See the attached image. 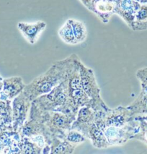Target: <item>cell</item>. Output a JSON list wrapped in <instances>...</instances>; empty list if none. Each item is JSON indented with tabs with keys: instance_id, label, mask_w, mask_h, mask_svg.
<instances>
[{
	"instance_id": "6da1fadb",
	"label": "cell",
	"mask_w": 147,
	"mask_h": 154,
	"mask_svg": "<svg viewBox=\"0 0 147 154\" xmlns=\"http://www.w3.org/2000/svg\"><path fill=\"white\" fill-rule=\"evenodd\" d=\"M78 56L72 54L64 60L56 61L47 71L33 79L26 85L23 94L33 101L38 96L50 92L52 89L67 79L75 67Z\"/></svg>"
},
{
	"instance_id": "7a4b0ae2",
	"label": "cell",
	"mask_w": 147,
	"mask_h": 154,
	"mask_svg": "<svg viewBox=\"0 0 147 154\" xmlns=\"http://www.w3.org/2000/svg\"><path fill=\"white\" fill-rule=\"evenodd\" d=\"M30 119L44 122L53 136L62 137L71 128L74 120L64 113L57 111L39 112Z\"/></svg>"
},
{
	"instance_id": "3957f363",
	"label": "cell",
	"mask_w": 147,
	"mask_h": 154,
	"mask_svg": "<svg viewBox=\"0 0 147 154\" xmlns=\"http://www.w3.org/2000/svg\"><path fill=\"white\" fill-rule=\"evenodd\" d=\"M68 78L52 89L50 92L41 95L34 99L32 103L41 112L55 111L64 104L69 97Z\"/></svg>"
},
{
	"instance_id": "277c9868",
	"label": "cell",
	"mask_w": 147,
	"mask_h": 154,
	"mask_svg": "<svg viewBox=\"0 0 147 154\" xmlns=\"http://www.w3.org/2000/svg\"><path fill=\"white\" fill-rule=\"evenodd\" d=\"M140 129V122L134 118L131 122L124 127H105L102 129L110 146H122L131 140L133 136L137 134Z\"/></svg>"
},
{
	"instance_id": "5b68a950",
	"label": "cell",
	"mask_w": 147,
	"mask_h": 154,
	"mask_svg": "<svg viewBox=\"0 0 147 154\" xmlns=\"http://www.w3.org/2000/svg\"><path fill=\"white\" fill-rule=\"evenodd\" d=\"M80 57H77L75 62V67L70 74L68 78V94L69 98L71 100L74 104L78 109L84 106H88L90 98L82 89L80 83V72L77 60Z\"/></svg>"
},
{
	"instance_id": "8992f818",
	"label": "cell",
	"mask_w": 147,
	"mask_h": 154,
	"mask_svg": "<svg viewBox=\"0 0 147 154\" xmlns=\"http://www.w3.org/2000/svg\"><path fill=\"white\" fill-rule=\"evenodd\" d=\"M32 101H30L23 92L12 101V128L16 132L21 129L29 117Z\"/></svg>"
},
{
	"instance_id": "52a82bcc",
	"label": "cell",
	"mask_w": 147,
	"mask_h": 154,
	"mask_svg": "<svg viewBox=\"0 0 147 154\" xmlns=\"http://www.w3.org/2000/svg\"><path fill=\"white\" fill-rule=\"evenodd\" d=\"M77 64L79 66L80 83L82 89L91 99H102L103 98L100 94L101 91L93 69L85 65L80 58L77 60Z\"/></svg>"
},
{
	"instance_id": "ba28073f",
	"label": "cell",
	"mask_w": 147,
	"mask_h": 154,
	"mask_svg": "<svg viewBox=\"0 0 147 154\" xmlns=\"http://www.w3.org/2000/svg\"><path fill=\"white\" fill-rule=\"evenodd\" d=\"M96 112L91 107L87 106L80 107L78 110L76 119L71 125V129L78 130L87 139L89 128L94 122Z\"/></svg>"
},
{
	"instance_id": "9c48e42d",
	"label": "cell",
	"mask_w": 147,
	"mask_h": 154,
	"mask_svg": "<svg viewBox=\"0 0 147 154\" xmlns=\"http://www.w3.org/2000/svg\"><path fill=\"white\" fill-rule=\"evenodd\" d=\"M141 4L134 0H118L116 5V12L131 29L136 12Z\"/></svg>"
},
{
	"instance_id": "30bf717a",
	"label": "cell",
	"mask_w": 147,
	"mask_h": 154,
	"mask_svg": "<svg viewBox=\"0 0 147 154\" xmlns=\"http://www.w3.org/2000/svg\"><path fill=\"white\" fill-rule=\"evenodd\" d=\"M21 135L13 129H9L0 134V153H20L19 143Z\"/></svg>"
},
{
	"instance_id": "8fae6325",
	"label": "cell",
	"mask_w": 147,
	"mask_h": 154,
	"mask_svg": "<svg viewBox=\"0 0 147 154\" xmlns=\"http://www.w3.org/2000/svg\"><path fill=\"white\" fill-rule=\"evenodd\" d=\"M117 2L116 0H94L90 12L102 23H107L116 12Z\"/></svg>"
},
{
	"instance_id": "7c38bea8",
	"label": "cell",
	"mask_w": 147,
	"mask_h": 154,
	"mask_svg": "<svg viewBox=\"0 0 147 154\" xmlns=\"http://www.w3.org/2000/svg\"><path fill=\"white\" fill-rule=\"evenodd\" d=\"M46 26L47 25L44 21H37L33 23L20 22L17 24L18 30L28 43L32 45L38 42L41 33L46 30Z\"/></svg>"
},
{
	"instance_id": "4fadbf2b",
	"label": "cell",
	"mask_w": 147,
	"mask_h": 154,
	"mask_svg": "<svg viewBox=\"0 0 147 154\" xmlns=\"http://www.w3.org/2000/svg\"><path fill=\"white\" fill-rule=\"evenodd\" d=\"M26 84L24 83L21 77H10L3 80L2 94L9 99L13 100L24 90Z\"/></svg>"
},
{
	"instance_id": "5bb4252c",
	"label": "cell",
	"mask_w": 147,
	"mask_h": 154,
	"mask_svg": "<svg viewBox=\"0 0 147 154\" xmlns=\"http://www.w3.org/2000/svg\"><path fill=\"white\" fill-rule=\"evenodd\" d=\"M87 139L98 149H105L110 147L103 131L94 122L89 128Z\"/></svg>"
},
{
	"instance_id": "9a60e30c",
	"label": "cell",
	"mask_w": 147,
	"mask_h": 154,
	"mask_svg": "<svg viewBox=\"0 0 147 154\" xmlns=\"http://www.w3.org/2000/svg\"><path fill=\"white\" fill-rule=\"evenodd\" d=\"M50 147L51 153L71 154L74 152L77 146L69 143L63 137L54 136L51 140Z\"/></svg>"
},
{
	"instance_id": "2e32d148",
	"label": "cell",
	"mask_w": 147,
	"mask_h": 154,
	"mask_svg": "<svg viewBox=\"0 0 147 154\" xmlns=\"http://www.w3.org/2000/svg\"><path fill=\"white\" fill-rule=\"evenodd\" d=\"M128 109L133 116L147 115V92L141 90L137 98L128 105Z\"/></svg>"
},
{
	"instance_id": "e0dca14e",
	"label": "cell",
	"mask_w": 147,
	"mask_h": 154,
	"mask_svg": "<svg viewBox=\"0 0 147 154\" xmlns=\"http://www.w3.org/2000/svg\"><path fill=\"white\" fill-rule=\"evenodd\" d=\"M0 117L9 127H12V100L7 98L4 94H0Z\"/></svg>"
},
{
	"instance_id": "ac0fdd59",
	"label": "cell",
	"mask_w": 147,
	"mask_h": 154,
	"mask_svg": "<svg viewBox=\"0 0 147 154\" xmlns=\"http://www.w3.org/2000/svg\"><path fill=\"white\" fill-rule=\"evenodd\" d=\"M131 29L134 31L147 30V3L141 4L136 12Z\"/></svg>"
},
{
	"instance_id": "d6986e66",
	"label": "cell",
	"mask_w": 147,
	"mask_h": 154,
	"mask_svg": "<svg viewBox=\"0 0 147 154\" xmlns=\"http://www.w3.org/2000/svg\"><path fill=\"white\" fill-rule=\"evenodd\" d=\"M58 34L60 38L66 44H69V45H77L78 44L74 34L73 28L69 19L67 20L64 23V24L59 28Z\"/></svg>"
},
{
	"instance_id": "ffe728a7",
	"label": "cell",
	"mask_w": 147,
	"mask_h": 154,
	"mask_svg": "<svg viewBox=\"0 0 147 154\" xmlns=\"http://www.w3.org/2000/svg\"><path fill=\"white\" fill-rule=\"evenodd\" d=\"M71 26H72L74 34L76 38L78 44L83 43L87 39V31L85 25L82 21L74 19H69Z\"/></svg>"
},
{
	"instance_id": "44dd1931",
	"label": "cell",
	"mask_w": 147,
	"mask_h": 154,
	"mask_svg": "<svg viewBox=\"0 0 147 154\" xmlns=\"http://www.w3.org/2000/svg\"><path fill=\"white\" fill-rule=\"evenodd\" d=\"M20 153H42V150L30 137L21 135L19 143Z\"/></svg>"
},
{
	"instance_id": "7402d4cb",
	"label": "cell",
	"mask_w": 147,
	"mask_h": 154,
	"mask_svg": "<svg viewBox=\"0 0 147 154\" xmlns=\"http://www.w3.org/2000/svg\"><path fill=\"white\" fill-rule=\"evenodd\" d=\"M62 137L67 141H69V143H72L74 145H76L77 146L79 145L85 143L86 140H87L83 134L79 132L78 130H74V129H70L68 131H66Z\"/></svg>"
},
{
	"instance_id": "603a6c76",
	"label": "cell",
	"mask_w": 147,
	"mask_h": 154,
	"mask_svg": "<svg viewBox=\"0 0 147 154\" xmlns=\"http://www.w3.org/2000/svg\"><path fill=\"white\" fill-rule=\"evenodd\" d=\"M135 118L139 121L140 129L139 132L133 136L131 140H138L147 145V121L142 119L140 116H136Z\"/></svg>"
},
{
	"instance_id": "cb8c5ba5",
	"label": "cell",
	"mask_w": 147,
	"mask_h": 154,
	"mask_svg": "<svg viewBox=\"0 0 147 154\" xmlns=\"http://www.w3.org/2000/svg\"><path fill=\"white\" fill-rule=\"evenodd\" d=\"M136 76L141 83V90L147 92V67L139 69L136 72Z\"/></svg>"
},
{
	"instance_id": "d4e9b609",
	"label": "cell",
	"mask_w": 147,
	"mask_h": 154,
	"mask_svg": "<svg viewBox=\"0 0 147 154\" xmlns=\"http://www.w3.org/2000/svg\"><path fill=\"white\" fill-rule=\"evenodd\" d=\"M9 129H13V128H12V127H9L8 125H7L6 123L4 122V121L3 120L2 118L0 117V134H1L2 132L9 130Z\"/></svg>"
},
{
	"instance_id": "484cf974",
	"label": "cell",
	"mask_w": 147,
	"mask_h": 154,
	"mask_svg": "<svg viewBox=\"0 0 147 154\" xmlns=\"http://www.w3.org/2000/svg\"><path fill=\"white\" fill-rule=\"evenodd\" d=\"M80 1L81 2L82 4L83 5L87 10L91 11L93 4V1H94V0H80Z\"/></svg>"
},
{
	"instance_id": "4316f807",
	"label": "cell",
	"mask_w": 147,
	"mask_h": 154,
	"mask_svg": "<svg viewBox=\"0 0 147 154\" xmlns=\"http://www.w3.org/2000/svg\"><path fill=\"white\" fill-rule=\"evenodd\" d=\"M3 80H4V78L1 76L0 75V94H2V89H3Z\"/></svg>"
},
{
	"instance_id": "83f0119b",
	"label": "cell",
	"mask_w": 147,
	"mask_h": 154,
	"mask_svg": "<svg viewBox=\"0 0 147 154\" xmlns=\"http://www.w3.org/2000/svg\"><path fill=\"white\" fill-rule=\"evenodd\" d=\"M134 1L138 2L140 4H143V3H147V0H134Z\"/></svg>"
},
{
	"instance_id": "f1b7e54d",
	"label": "cell",
	"mask_w": 147,
	"mask_h": 154,
	"mask_svg": "<svg viewBox=\"0 0 147 154\" xmlns=\"http://www.w3.org/2000/svg\"><path fill=\"white\" fill-rule=\"evenodd\" d=\"M139 116H140V117H141V118H142V119H145V120L147 121V115H142V116L139 115Z\"/></svg>"
},
{
	"instance_id": "f546056e",
	"label": "cell",
	"mask_w": 147,
	"mask_h": 154,
	"mask_svg": "<svg viewBox=\"0 0 147 154\" xmlns=\"http://www.w3.org/2000/svg\"><path fill=\"white\" fill-rule=\"evenodd\" d=\"M116 1H118V0H116Z\"/></svg>"
}]
</instances>
